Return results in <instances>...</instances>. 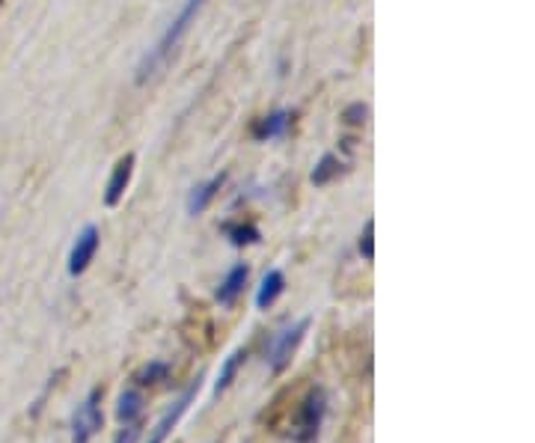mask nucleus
Segmentation results:
<instances>
[{"label": "nucleus", "instance_id": "obj_13", "mask_svg": "<svg viewBox=\"0 0 535 443\" xmlns=\"http://www.w3.org/2000/svg\"><path fill=\"white\" fill-rule=\"evenodd\" d=\"M245 360H247V349H236L227 360H223L220 372H218V381H214V396H220V393H227L232 387V381H236V375H238Z\"/></svg>", "mask_w": 535, "mask_h": 443}, {"label": "nucleus", "instance_id": "obj_16", "mask_svg": "<svg viewBox=\"0 0 535 443\" xmlns=\"http://www.w3.org/2000/svg\"><path fill=\"white\" fill-rule=\"evenodd\" d=\"M227 238L236 247H247V244H259L262 242V233L253 224H229L227 226Z\"/></svg>", "mask_w": 535, "mask_h": 443}, {"label": "nucleus", "instance_id": "obj_2", "mask_svg": "<svg viewBox=\"0 0 535 443\" xmlns=\"http://www.w3.org/2000/svg\"><path fill=\"white\" fill-rule=\"evenodd\" d=\"M325 413H327L325 390L313 387V390L307 393V399L300 402V411H298V420H295V431H291V440H295V443H318Z\"/></svg>", "mask_w": 535, "mask_h": 443}, {"label": "nucleus", "instance_id": "obj_12", "mask_svg": "<svg viewBox=\"0 0 535 443\" xmlns=\"http://www.w3.org/2000/svg\"><path fill=\"white\" fill-rule=\"evenodd\" d=\"M143 408H146V399H143V393L140 390H125L120 402H116V420L120 422H138L143 417Z\"/></svg>", "mask_w": 535, "mask_h": 443}, {"label": "nucleus", "instance_id": "obj_5", "mask_svg": "<svg viewBox=\"0 0 535 443\" xmlns=\"http://www.w3.org/2000/svg\"><path fill=\"white\" fill-rule=\"evenodd\" d=\"M197 393H200V381H193L188 390L182 393V396L173 402V408H167L164 411V417L155 422V429L149 431V440L146 443H167V438L176 431V426L182 422V417L188 413V408H191V402L197 399Z\"/></svg>", "mask_w": 535, "mask_h": 443}, {"label": "nucleus", "instance_id": "obj_6", "mask_svg": "<svg viewBox=\"0 0 535 443\" xmlns=\"http://www.w3.org/2000/svg\"><path fill=\"white\" fill-rule=\"evenodd\" d=\"M99 244H102V233H99V226H84L81 233H77L75 238V244L69 250V274L77 277V274H84L86 268H90V262L95 259V253H99Z\"/></svg>", "mask_w": 535, "mask_h": 443}, {"label": "nucleus", "instance_id": "obj_18", "mask_svg": "<svg viewBox=\"0 0 535 443\" xmlns=\"http://www.w3.org/2000/svg\"><path fill=\"white\" fill-rule=\"evenodd\" d=\"M140 420L138 422H129V426H125L120 435H116V440L113 443H138V438H140Z\"/></svg>", "mask_w": 535, "mask_h": 443}, {"label": "nucleus", "instance_id": "obj_1", "mask_svg": "<svg viewBox=\"0 0 535 443\" xmlns=\"http://www.w3.org/2000/svg\"><path fill=\"white\" fill-rule=\"evenodd\" d=\"M202 6H206V0H184V6L179 9V15L170 22L167 31H164V36L158 40V45H155L152 51L143 57V63L138 66V84H146L155 72L161 69L164 63L170 60V54L176 51L179 42L184 40V33H188L191 24L197 22V15H200Z\"/></svg>", "mask_w": 535, "mask_h": 443}, {"label": "nucleus", "instance_id": "obj_10", "mask_svg": "<svg viewBox=\"0 0 535 443\" xmlns=\"http://www.w3.org/2000/svg\"><path fill=\"white\" fill-rule=\"evenodd\" d=\"M223 182H227V176H214V179H209V182H202V185H197L191 190V197H188V215H202L209 206H211V199L218 197V190L223 188Z\"/></svg>", "mask_w": 535, "mask_h": 443}, {"label": "nucleus", "instance_id": "obj_7", "mask_svg": "<svg viewBox=\"0 0 535 443\" xmlns=\"http://www.w3.org/2000/svg\"><path fill=\"white\" fill-rule=\"evenodd\" d=\"M131 173H134V155H125L116 161V167L111 173V182H107L104 188V206H120V199L125 197V188H129L131 182Z\"/></svg>", "mask_w": 535, "mask_h": 443}, {"label": "nucleus", "instance_id": "obj_4", "mask_svg": "<svg viewBox=\"0 0 535 443\" xmlns=\"http://www.w3.org/2000/svg\"><path fill=\"white\" fill-rule=\"evenodd\" d=\"M309 319H300V322H295V324H289V327H283L274 340H271V345H268V369L274 372V375H280L286 369V366L291 363V354L298 351V345L304 342V336H307V331H309Z\"/></svg>", "mask_w": 535, "mask_h": 443}, {"label": "nucleus", "instance_id": "obj_14", "mask_svg": "<svg viewBox=\"0 0 535 443\" xmlns=\"http://www.w3.org/2000/svg\"><path fill=\"white\" fill-rule=\"evenodd\" d=\"M167 378H170V363H164V360H155L149 366H143V369L134 375L138 387H152V384H161Z\"/></svg>", "mask_w": 535, "mask_h": 443}, {"label": "nucleus", "instance_id": "obj_9", "mask_svg": "<svg viewBox=\"0 0 535 443\" xmlns=\"http://www.w3.org/2000/svg\"><path fill=\"white\" fill-rule=\"evenodd\" d=\"M286 292V274L280 268H271V271L262 277V283L256 288V306L259 310H268V306L277 304V297Z\"/></svg>", "mask_w": 535, "mask_h": 443}, {"label": "nucleus", "instance_id": "obj_17", "mask_svg": "<svg viewBox=\"0 0 535 443\" xmlns=\"http://www.w3.org/2000/svg\"><path fill=\"white\" fill-rule=\"evenodd\" d=\"M360 253H363L366 262L375 259V220H366L363 233H360Z\"/></svg>", "mask_w": 535, "mask_h": 443}, {"label": "nucleus", "instance_id": "obj_19", "mask_svg": "<svg viewBox=\"0 0 535 443\" xmlns=\"http://www.w3.org/2000/svg\"><path fill=\"white\" fill-rule=\"evenodd\" d=\"M369 117V108L366 104H352V108L345 111V122H352V125H363Z\"/></svg>", "mask_w": 535, "mask_h": 443}, {"label": "nucleus", "instance_id": "obj_11", "mask_svg": "<svg viewBox=\"0 0 535 443\" xmlns=\"http://www.w3.org/2000/svg\"><path fill=\"white\" fill-rule=\"evenodd\" d=\"M289 128H291V113L289 111H274V113H268V117H262L256 122L253 134H256L259 140H277V137H286Z\"/></svg>", "mask_w": 535, "mask_h": 443}, {"label": "nucleus", "instance_id": "obj_3", "mask_svg": "<svg viewBox=\"0 0 535 443\" xmlns=\"http://www.w3.org/2000/svg\"><path fill=\"white\" fill-rule=\"evenodd\" d=\"M104 426V413H102V387H93L86 393V399L77 404L75 417H72V443H90Z\"/></svg>", "mask_w": 535, "mask_h": 443}, {"label": "nucleus", "instance_id": "obj_15", "mask_svg": "<svg viewBox=\"0 0 535 443\" xmlns=\"http://www.w3.org/2000/svg\"><path fill=\"white\" fill-rule=\"evenodd\" d=\"M339 173H343V161H339L336 155H325L318 164H316V170H313V185H327V182H334Z\"/></svg>", "mask_w": 535, "mask_h": 443}, {"label": "nucleus", "instance_id": "obj_8", "mask_svg": "<svg viewBox=\"0 0 535 443\" xmlns=\"http://www.w3.org/2000/svg\"><path fill=\"white\" fill-rule=\"evenodd\" d=\"M247 277H250V268L245 262H238V265H232L229 268V274L223 277L220 286H218V301L223 306H229V304H236L238 301V295L245 292V286H247Z\"/></svg>", "mask_w": 535, "mask_h": 443}]
</instances>
